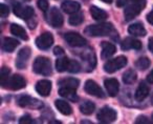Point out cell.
Masks as SVG:
<instances>
[{"label":"cell","instance_id":"cell-1","mask_svg":"<svg viewBox=\"0 0 153 124\" xmlns=\"http://www.w3.org/2000/svg\"><path fill=\"white\" fill-rule=\"evenodd\" d=\"M111 33H115L113 25L111 23H100L92 24L85 28V34L90 37L108 36Z\"/></svg>","mask_w":153,"mask_h":124},{"label":"cell","instance_id":"cell-2","mask_svg":"<svg viewBox=\"0 0 153 124\" xmlns=\"http://www.w3.org/2000/svg\"><path fill=\"white\" fill-rule=\"evenodd\" d=\"M33 71L36 74L43 76H48L51 74V60L46 57H37L33 64Z\"/></svg>","mask_w":153,"mask_h":124},{"label":"cell","instance_id":"cell-3","mask_svg":"<svg viewBox=\"0 0 153 124\" xmlns=\"http://www.w3.org/2000/svg\"><path fill=\"white\" fill-rule=\"evenodd\" d=\"M127 65V58L125 56H119L114 59L108 60L104 64V71L108 74H112Z\"/></svg>","mask_w":153,"mask_h":124},{"label":"cell","instance_id":"cell-4","mask_svg":"<svg viewBox=\"0 0 153 124\" xmlns=\"http://www.w3.org/2000/svg\"><path fill=\"white\" fill-rule=\"evenodd\" d=\"M97 118L101 123H110L117 119V111L109 106H104L100 109Z\"/></svg>","mask_w":153,"mask_h":124},{"label":"cell","instance_id":"cell-5","mask_svg":"<svg viewBox=\"0 0 153 124\" xmlns=\"http://www.w3.org/2000/svg\"><path fill=\"white\" fill-rule=\"evenodd\" d=\"M47 22L51 24L53 28H60L63 24V16H62L61 12L57 9L56 7H51L49 10L48 14H47Z\"/></svg>","mask_w":153,"mask_h":124},{"label":"cell","instance_id":"cell-6","mask_svg":"<svg viewBox=\"0 0 153 124\" xmlns=\"http://www.w3.org/2000/svg\"><path fill=\"white\" fill-rule=\"evenodd\" d=\"M13 11L17 17L22 18L24 20H28L34 16V9L28 5H22L20 3H16L13 7Z\"/></svg>","mask_w":153,"mask_h":124},{"label":"cell","instance_id":"cell-7","mask_svg":"<svg viewBox=\"0 0 153 124\" xmlns=\"http://www.w3.org/2000/svg\"><path fill=\"white\" fill-rule=\"evenodd\" d=\"M30 54H32V51H30V49L28 46L23 47V49H21L18 52L17 59H16V66H17L18 69H23L27 66Z\"/></svg>","mask_w":153,"mask_h":124},{"label":"cell","instance_id":"cell-8","mask_svg":"<svg viewBox=\"0 0 153 124\" xmlns=\"http://www.w3.org/2000/svg\"><path fill=\"white\" fill-rule=\"evenodd\" d=\"M65 40L68 45L74 47H81L86 45V39L74 32H68L67 34H65Z\"/></svg>","mask_w":153,"mask_h":124},{"label":"cell","instance_id":"cell-9","mask_svg":"<svg viewBox=\"0 0 153 124\" xmlns=\"http://www.w3.org/2000/svg\"><path fill=\"white\" fill-rule=\"evenodd\" d=\"M53 43V37L51 33H43L36 39V45L40 49H48Z\"/></svg>","mask_w":153,"mask_h":124},{"label":"cell","instance_id":"cell-10","mask_svg":"<svg viewBox=\"0 0 153 124\" xmlns=\"http://www.w3.org/2000/svg\"><path fill=\"white\" fill-rule=\"evenodd\" d=\"M84 90L87 94L91 95V96L98 97V98H104L105 95L104 92L102 90V88L94 81V80H87L85 82V85H84Z\"/></svg>","mask_w":153,"mask_h":124},{"label":"cell","instance_id":"cell-11","mask_svg":"<svg viewBox=\"0 0 153 124\" xmlns=\"http://www.w3.org/2000/svg\"><path fill=\"white\" fill-rule=\"evenodd\" d=\"M145 7L138 4V3H132L131 5L127 7L124 11V16H125V20L126 21H130L133 18H135L137 15H140V13L142 12V10Z\"/></svg>","mask_w":153,"mask_h":124},{"label":"cell","instance_id":"cell-12","mask_svg":"<svg viewBox=\"0 0 153 124\" xmlns=\"http://www.w3.org/2000/svg\"><path fill=\"white\" fill-rule=\"evenodd\" d=\"M104 85L106 87L107 94L110 97H115L119 94V90H120V85H119V81L114 78H109L106 79L104 81Z\"/></svg>","mask_w":153,"mask_h":124},{"label":"cell","instance_id":"cell-13","mask_svg":"<svg viewBox=\"0 0 153 124\" xmlns=\"http://www.w3.org/2000/svg\"><path fill=\"white\" fill-rule=\"evenodd\" d=\"M7 86L9 88L13 90H21V88H24L26 86V82L24 80V78L20 75H14L11 79L7 82Z\"/></svg>","mask_w":153,"mask_h":124},{"label":"cell","instance_id":"cell-14","mask_svg":"<svg viewBox=\"0 0 153 124\" xmlns=\"http://www.w3.org/2000/svg\"><path fill=\"white\" fill-rule=\"evenodd\" d=\"M51 82L49 80H41L36 84V92L40 96L47 97L51 94Z\"/></svg>","mask_w":153,"mask_h":124},{"label":"cell","instance_id":"cell-15","mask_svg":"<svg viewBox=\"0 0 153 124\" xmlns=\"http://www.w3.org/2000/svg\"><path fill=\"white\" fill-rule=\"evenodd\" d=\"M101 46H102V54H101V57L102 59H108L110 58L112 55H114V53L117 52V47H115L114 44L110 42H104L101 43Z\"/></svg>","mask_w":153,"mask_h":124},{"label":"cell","instance_id":"cell-16","mask_svg":"<svg viewBox=\"0 0 153 124\" xmlns=\"http://www.w3.org/2000/svg\"><path fill=\"white\" fill-rule=\"evenodd\" d=\"M61 7H62V10H63V12H65L66 14H74V13H76V12H79L81 5H80L79 2H76V1L66 0V1H64V2L62 3Z\"/></svg>","mask_w":153,"mask_h":124},{"label":"cell","instance_id":"cell-17","mask_svg":"<svg viewBox=\"0 0 153 124\" xmlns=\"http://www.w3.org/2000/svg\"><path fill=\"white\" fill-rule=\"evenodd\" d=\"M142 49V42L140 40H136L134 38H126L122 43V49Z\"/></svg>","mask_w":153,"mask_h":124},{"label":"cell","instance_id":"cell-18","mask_svg":"<svg viewBox=\"0 0 153 124\" xmlns=\"http://www.w3.org/2000/svg\"><path fill=\"white\" fill-rule=\"evenodd\" d=\"M128 32L130 35H133V36L137 37H144L146 36V30H145L144 25L140 22H136L133 23L128 28Z\"/></svg>","mask_w":153,"mask_h":124},{"label":"cell","instance_id":"cell-19","mask_svg":"<svg viewBox=\"0 0 153 124\" xmlns=\"http://www.w3.org/2000/svg\"><path fill=\"white\" fill-rule=\"evenodd\" d=\"M149 95V87L148 85H146L145 83H140L138 85V87L136 88L135 94H134V98L136 101H143L148 97Z\"/></svg>","mask_w":153,"mask_h":124},{"label":"cell","instance_id":"cell-20","mask_svg":"<svg viewBox=\"0 0 153 124\" xmlns=\"http://www.w3.org/2000/svg\"><path fill=\"white\" fill-rule=\"evenodd\" d=\"M55 106L57 107V109L62 114V115L68 116L72 113V108L69 105V103L66 102V101H64V100H56Z\"/></svg>","mask_w":153,"mask_h":124},{"label":"cell","instance_id":"cell-21","mask_svg":"<svg viewBox=\"0 0 153 124\" xmlns=\"http://www.w3.org/2000/svg\"><path fill=\"white\" fill-rule=\"evenodd\" d=\"M90 14H91L92 18L97 21H103L108 17V15L104 10L100 9L98 7H94V5L90 7Z\"/></svg>","mask_w":153,"mask_h":124},{"label":"cell","instance_id":"cell-22","mask_svg":"<svg viewBox=\"0 0 153 124\" xmlns=\"http://www.w3.org/2000/svg\"><path fill=\"white\" fill-rule=\"evenodd\" d=\"M18 45H19V42H18L16 39L5 38L2 43V49H3V51L7 52V53H12V52L15 51Z\"/></svg>","mask_w":153,"mask_h":124},{"label":"cell","instance_id":"cell-23","mask_svg":"<svg viewBox=\"0 0 153 124\" xmlns=\"http://www.w3.org/2000/svg\"><path fill=\"white\" fill-rule=\"evenodd\" d=\"M59 95L66 99H69L71 101L78 100V96L76 94V90L70 87H61L59 90Z\"/></svg>","mask_w":153,"mask_h":124},{"label":"cell","instance_id":"cell-24","mask_svg":"<svg viewBox=\"0 0 153 124\" xmlns=\"http://www.w3.org/2000/svg\"><path fill=\"white\" fill-rule=\"evenodd\" d=\"M61 87H70V88H74L76 90L78 86L80 84V81L76 78H64V79H61L59 82H58Z\"/></svg>","mask_w":153,"mask_h":124},{"label":"cell","instance_id":"cell-25","mask_svg":"<svg viewBox=\"0 0 153 124\" xmlns=\"http://www.w3.org/2000/svg\"><path fill=\"white\" fill-rule=\"evenodd\" d=\"M11 33L13 35H15L16 37H19V38L23 39V40H27V34H26L25 30L22 28L19 24H12L11 25Z\"/></svg>","mask_w":153,"mask_h":124},{"label":"cell","instance_id":"cell-26","mask_svg":"<svg viewBox=\"0 0 153 124\" xmlns=\"http://www.w3.org/2000/svg\"><path fill=\"white\" fill-rule=\"evenodd\" d=\"M68 65H69V59L67 57H61L58 58V60L56 61V69L58 72L62 73L68 69Z\"/></svg>","mask_w":153,"mask_h":124},{"label":"cell","instance_id":"cell-27","mask_svg":"<svg viewBox=\"0 0 153 124\" xmlns=\"http://www.w3.org/2000/svg\"><path fill=\"white\" fill-rule=\"evenodd\" d=\"M94 109H96V105H94V103H92L91 101H85V102H83L80 105V111H81V113L86 116L91 115L94 111Z\"/></svg>","mask_w":153,"mask_h":124},{"label":"cell","instance_id":"cell-28","mask_svg":"<svg viewBox=\"0 0 153 124\" xmlns=\"http://www.w3.org/2000/svg\"><path fill=\"white\" fill-rule=\"evenodd\" d=\"M137 79V75H136V72L133 69H128L124 73L123 75V81L125 84H132L136 81Z\"/></svg>","mask_w":153,"mask_h":124},{"label":"cell","instance_id":"cell-29","mask_svg":"<svg viewBox=\"0 0 153 124\" xmlns=\"http://www.w3.org/2000/svg\"><path fill=\"white\" fill-rule=\"evenodd\" d=\"M150 60L148 59L147 57H142L138 58L135 62V66L136 69H138L140 71H146L149 66H150Z\"/></svg>","mask_w":153,"mask_h":124},{"label":"cell","instance_id":"cell-30","mask_svg":"<svg viewBox=\"0 0 153 124\" xmlns=\"http://www.w3.org/2000/svg\"><path fill=\"white\" fill-rule=\"evenodd\" d=\"M83 20H84L83 14L80 13V12H76L74 14H71V16L68 19V22L71 25H79V24H81L83 22Z\"/></svg>","mask_w":153,"mask_h":124},{"label":"cell","instance_id":"cell-31","mask_svg":"<svg viewBox=\"0 0 153 124\" xmlns=\"http://www.w3.org/2000/svg\"><path fill=\"white\" fill-rule=\"evenodd\" d=\"M33 101V98L30 96H26V95H22V96L18 97L17 98V104L21 107H26L30 106V103Z\"/></svg>","mask_w":153,"mask_h":124},{"label":"cell","instance_id":"cell-32","mask_svg":"<svg viewBox=\"0 0 153 124\" xmlns=\"http://www.w3.org/2000/svg\"><path fill=\"white\" fill-rule=\"evenodd\" d=\"M10 73H11V71H10L9 67H2L1 69V85L3 87H5L7 85V82L10 80Z\"/></svg>","mask_w":153,"mask_h":124},{"label":"cell","instance_id":"cell-33","mask_svg":"<svg viewBox=\"0 0 153 124\" xmlns=\"http://www.w3.org/2000/svg\"><path fill=\"white\" fill-rule=\"evenodd\" d=\"M81 71V65L76 60H69V65H68L67 72L69 73H79Z\"/></svg>","mask_w":153,"mask_h":124},{"label":"cell","instance_id":"cell-34","mask_svg":"<svg viewBox=\"0 0 153 124\" xmlns=\"http://www.w3.org/2000/svg\"><path fill=\"white\" fill-rule=\"evenodd\" d=\"M37 5H38V7L42 12H46L49 7L47 0H38V1H37Z\"/></svg>","mask_w":153,"mask_h":124},{"label":"cell","instance_id":"cell-35","mask_svg":"<svg viewBox=\"0 0 153 124\" xmlns=\"http://www.w3.org/2000/svg\"><path fill=\"white\" fill-rule=\"evenodd\" d=\"M9 13H10V10L7 5H5V4L0 5V15H1V17L2 18L7 17V16L9 15Z\"/></svg>","mask_w":153,"mask_h":124},{"label":"cell","instance_id":"cell-36","mask_svg":"<svg viewBox=\"0 0 153 124\" xmlns=\"http://www.w3.org/2000/svg\"><path fill=\"white\" fill-rule=\"evenodd\" d=\"M33 119L30 118V116H28V115H25V116H23V117H21V119L19 120V123H27V124H30V123H33Z\"/></svg>","mask_w":153,"mask_h":124},{"label":"cell","instance_id":"cell-37","mask_svg":"<svg viewBox=\"0 0 153 124\" xmlns=\"http://www.w3.org/2000/svg\"><path fill=\"white\" fill-rule=\"evenodd\" d=\"M135 123H137V124L138 123H151V121L147 119V117H145V116H140V117L135 120Z\"/></svg>","mask_w":153,"mask_h":124},{"label":"cell","instance_id":"cell-38","mask_svg":"<svg viewBox=\"0 0 153 124\" xmlns=\"http://www.w3.org/2000/svg\"><path fill=\"white\" fill-rule=\"evenodd\" d=\"M53 54H55L56 56H63L64 55V49H62L61 46H56L55 49H53Z\"/></svg>","mask_w":153,"mask_h":124},{"label":"cell","instance_id":"cell-39","mask_svg":"<svg viewBox=\"0 0 153 124\" xmlns=\"http://www.w3.org/2000/svg\"><path fill=\"white\" fill-rule=\"evenodd\" d=\"M147 20H148L149 23L153 25V10L148 14V15H147Z\"/></svg>","mask_w":153,"mask_h":124},{"label":"cell","instance_id":"cell-40","mask_svg":"<svg viewBox=\"0 0 153 124\" xmlns=\"http://www.w3.org/2000/svg\"><path fill=\"white\" fill-rule=\"evenodd\" d=\"M148 49H150V52L153 53V37H151L149 39V42H148Z\"/></svg>","mask_w":153,"mask_h":124},{"label":"cell","instance_id":"cell-41","mask_svg":"<svg viewBox=\"0 0 153 124\" xmlns=\"http://www.w3.org/2000/svg\"><path fill=\"white\" fill-rule=\"evenodd\" d=\"M132 2L134 3H138V4L143 5V7H145L146 5V0H131Z\"/></svg>","mask_w":153,"mask_h":124},{"label":"cell","instance_id":"cell-42","mask_svg":"<svg viewBox=\"0 0 153 124\" xmlns=\"http://www.w3.org/2000/svg\"><path fill=\"white\" fill-rule=\"evenodd\" d=\"M147 80H148V82H150V83L153 84V69L150 72V74L147 76Z\"/></svg>","mask_w":153,"mask_h":124},{"label":"cell","instance_id":"cell-43","mask_svg":"<svg viewBox=\"0 0 153 124\" xmlns=\"http://www.w3.org/2000/svg\"><path fill=\"white\" fill-rule=\"evenodd\" d=\"M126 3H127V0H117V7H124Z\"/></svg>","mask_w":153,"mask_h":124},{"label":"cell","instance_id":"cell-44","mask_svg":"<svg viewBox=\"0 0 153 124\" xmlns=\"http://www.w3.org/2000/svg\"><path fill=\"white\" fill-rule=\"evenodd\" d=\"M103 2H106V3H111L112 2V0H102Z\"/></svg>","mask_w":153,"mask_h":124},{"label":"cell","instance_id":"cell-45","mask_svg":"<svg viewBox=\"0 0 153 124\" xmlns=\"http://www.w3.org/2000/svg\"><path fill=\"white\" fill-rule=\"evenodd\" d=\"M49 123H61L60 121H56V120H51V121H49Z\"/></svg>","mask_w":153,"mask_h":124},{"label":"cell","instance_id":"cell-46","mask_svg":"<svg viewBox=\"0 0 153 124\" xmlns=\"http://www.w3.org/2000/svg\"><path fill=\"white\" fill-rule=\"evenodd\" d=\"M151 102H152V104H153V94H152V97H151Z\"/></svg>","mask_w":153,"mask_h":124},{"label":"cell","instance_id":"cell-47","mask_svg":"<svg viewBox=\"0 0 153 124\" xmlns=\"http://www.w3.org/2000/svg\"><path fill=\"white\" fill-rule=\"evenodd\" d=\"M24 1H30V0H24Z\"/></svg>","mask_w":153,"mask_h":124},{"label":"cell","instance_id":"cell-48","mask_svg":"<svg viewBox=\"0 0 153 124\" xmlns=\"http://www.w3.org/2000/svg\"><path fill=\"white\" fill-rule=\"evenodd\" d=\"M152 119H153V114H152Z\"/></svg>","mask_w":153,"mask_h":124}]
</instances>
